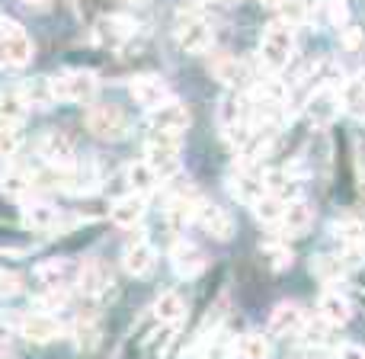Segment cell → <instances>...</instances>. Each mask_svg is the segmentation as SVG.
I'll use <instances>...</instances> for the list:
<instances>
[{"instance_id":"7a4b0ae2","label":"cell","mask_w":365,"mask_h":359,"mask_svg":"<svg viewBox=\"0 0 365 359\" xmlns=\"http://www.w3.org/2000/svg\"><path fill=\"white\" fill-rule=\"evenodd\" d=\"M148 164L158 173V180H173L180 173V138L164 132H151L148 138Z\"/></svg>"},{"instance_id":"ba28073f","label":"cell","mask_w":365,"mask_h":359,"mask_svg":"<svg viewBox=\"0 0 365 359\" xmlns=\"http://www.w3.org/2000/svg\"><path fill=\"white\" fill-rule=\"evenodd\" d=\"M128 93H132V100L138 103V106H145L148 113L158 109V106H164V103H170V87H167L158 74L135 77V81L128 84Z\"/></svg>"},{"instance_id":"7402d4cb","label":"cell","mask_w":365,"mask_h":359,"mask_svg":"<svg viewBox=\"0 0 365 359\" xmlns=\"http://www.w3.org/2000/svg\"><path fill=\"white\" fill-rule=\"evenodd\" d=\"M26 225L32 228V231H55L58 225H61V215H58L55 206H48V202H32V206H26Z\"/></svg>"},{"instance_id":"8d00e7d4","label":"cell","mask_w":365,"mask_h":359,"mask_svg":"<svg viewBox=\"0 0 365 359\" xmlns=\"http://www.w3.org/2000/svg\"><path fill=\"white\" fill-rule=\"evenodd\" d=\"M231 350H237V343L227 337V330H221L218 337H215L212 343H208V350H205V359H227L231 356Z\"/></svg>"},{"instance_id":"52a82bcc","label":"cell","mask_w":365,"mask_h":359,"mask_svg":"<svg viewBox=\"0 0 365 359\" xmlns=\"http://www.w3.org/2000/svg\"><path fill=\"white\" fill-rule=\"evenodd\" d=\"M148 122H151L154 132H164V135H173V138H180V135L189 128L192 116H189V109L182 106V103L170 100V103H164V106L151 109V113H148Z\"/></svg>"},{"instance_id":"8992f818","label":"cell","mask_w":365,"mask_h":359,"mask_svg":"<svg viewBox=\"0 0 365 359\" xmlns=\"http://www.w3.org/2000/svg\"><path fill=\"white\" fill-rule=\"evenodd\" d=\"M173 39L186 55H202V51L212 49V29L202 16H192V13H182L173 26Z\"/></svg>"},{"instance_id":"603a6c76","label":"cell","mask_w":365,"mask_h":359,"mask_svg":"<svg viewBox=\"0 0 365 359\" xmlns=\"http://www.w3.org/2000/svg\"><path fill=\"white\" fill-rule=\"evenodd\" d=\"M125 180H128V189L138 196H148L154 186H158V173L151 171L148 161H135V164L125 167Z\"/></svg>"},{"instance_id":"e575fe53","label":"cell","mask_w":365,"mask_h":359,"mask_svg":"<svg viewBox=\"0 0 365 359\" xmlns=\"http://www.w3.org/2000/svg\"><path fill=\"white\" fill-rule=\"evenodd\" d=\"M19 141H23V128H16V126H0V154H4V158L16 154Z\"/></svg>"},{"instance_id":"30bf717a","label":"cell","mask_w":365,"mask_h":359,"mask_svg":"<svg viewBox=\"0 0 365 359\" xmlns=\"http://www.w3.org/2000/svg\"><path fill=\"white\" fill-rule=\"evenodd\" d=\"M340 109H343V100L334 87L314 90V93L308 96V103H304V116H308L314 126H330V122L340 116Z\"/></svg>"},{"instance_id":"7c38bea8","label":"cell","mask_w":365,"mask_h":359,"mask_svg":"<svg viewBox=\"0 0 365 359\" xmlns=\"http://www.w3.org/2000/svg\"><path fill=\"white\" fill-rule=\"evenodd\" d=\"M19 334L29 343H51L61 337V321L55 315H45V311H32L19 321Z\"/></svg>"},{"instance_id":"ab89813d","label":"cell","mask_w":365,"mask_h":359,"mask_svg":"<svg viewBox=\"0 0 365 359\" xmlns=\"http://www.w3.org/2000/svg\"><path fill=\"white\" fill-rule=\"evenodd\" d=\"M19 289H23V279H19L16 273H10V270H0V298L16 295Z\"/></svg>"},{"instance_id":"3957f363","label":"cell","mask_w":365,"mask_h":359,"mask_svg":"<svg viewBox=\"0 0 365 359\" xmlns=\"http://www.w3.org/2000/svg\"><path fill=\"white\" fill-rule=\"evenodd\" d=\"M292 55H295V36H292V29L282 23L269 26L263 32V39H259V58H263V64L269 71H282L292 61Z\"/></svg>"},{"instance_id":"1f68e13d","label":"cell","mask_w":365,"mask_h":359,"mask_svg":"<svg viewBox=\"0 0 365 359\" xmlns=\"http://www.w3.org/2000/svg\"><path fill=\"white\" fill-rule=\"evenodd\" d=\"M71 273V266L64 263V260H48V263L36 266V279L38 283H45V289L48 285H64V276Z\"/></svg>"},{"instance_id":"9c48e42d","label":"cell","mask_w":365,"mask_h":359,"mask_svg":"<svg viewBox=\"0 0 365 359\" xmlns=\"http://www.w3.org/2000/svg\"><path fill=\"white\" fill-rule=\"evenodd\" d=\"M38 154L48 167H71L74 164V141L71 135H64L61 128H51L38 138Z\"/></svg>"},{"instance_id":"f1b7e54d","label":"cell","mask_w":365,"mask_h":359,"mask_svg":"<svg viewBox=\"0 0 365 359\" xmlns=\"http://www.w3.org/2000/svg\"><path fill=\"white\" fill-rule=\"evenodd\" d=\"M237 356L240 359H269V340L263 334H244L237 340Z\"/></svg>"},{"instance_id":"6da1fadb","label":"cell","mask_w":365,"mask_h":359,"mask_svg":"<svg viewBox=\"0 0 365 359\" xmlns=\"http://www.w3.org/2000/svg\"><path fill=\"white\" fill-rule=\"evenodd\" d=\"M96 81L93 71H83V68H68V71H58L51 77V90H55V100L64 103H90L96 96Z\"/></svg>"},{"instance_id":"74e56055","label":"cell","mask_w":365,"mask_h":359,"mask_svg":"<svg viewBox=\"0 0 365 359\" xmlns=\"http://www.w3.org/2000/svg\"><path fill=\"white\" fill-rule=\"evenodd\" d=\"M77 350H83V353H87V350H93L96 343H100V324H77Z\"/></svg>"},{"instance_id":"d4e9b609","label":"cell","mask_w":365,"mask_h":359,"mask_svg":"<svg viewBox=\"0 0 365 359\" xmlns=\"http://www.w3.org/2000/svg\"><path fill=\"white\" fill-rule=\"evenodd\" d=\"M182 315H186V305H182V298L177 295V292H167V295H160L158 302H154V318H158L164 328L180 324Z\"/></svg>"},{"instance_id":"83f0119b","label":"cell","mask_w":365,"mask_h":359,"mask_svg":"<svg viewBox=\"0 0 365 359\" xmlns=\"http://www.w3.org/2000/svg\"><path fill=\"white\" fill-rule=\"evenodd\" d=\"M212 74L218 77L221 84H227V87H240V84H244V77H247V64L237 61V58L221 55L218 61L212 64Z\"/></svg>"},{"instance_id":"f35d334b","label":"cell","mask_w":365,"mask_h":359,"mask_svg":"<svg viewBox=\"0 0 365 359\" xmlns=\"http://www.w3.org/2000/svg\"><path fill=\"white\" fill-rule=\"evenodd\" d=\"M263 253H266V260H269L272 270H285V266L292 263V251L285 244H266Z\"/></svg>"},{"instance_id":"d6986e66","label":"cell","mask_w":365,"mask_h":359,"mask_svg":"<svg viewBox=\"0 0 365 359\" xmlns=\"http://www.w3.org/2000/svg\"><path fill=\"white\" fill-rule=\"evenodd\" d=\"M113 221L119 228H135V225H141V218H145V196H138V193H128V196H122V199H115L113 202Z\"/></svg>"},{"instance_id":"7bdbcfd3","label":"cell","mask_w":365,"mask_h":359,"mask_svg":"<svg viewBox=\"0 0 365 359\" xmlns=\"http://www.w3.org/2000/svg\"><path fill=\"white\" fill-rule=\"evenodd\" d=\"M10 337H13V330L6 328L4 321H0V347H4V343H10Z\"/></svg>"},{"instance_id":"484cf974","label":"cell","mask_w":365,"mask_h":359,"mask_svg":"<svg viewBox=\"0 0 365 359\" xmlns=\"http://www.w3.org/2000/svg\"><path fill=\"white\" fill-rule=\"evenodd\" d=\"M77 285H81V292H87V295H96V292L106 289L109 276H106V270H103V263H96V260L83 263L81 273H77Z\"/></svg>"},{"instance_id":"ac0fdd59","label":"cell","mask_w":365,"mask_h":359,"mask_svg":"<svg viewBox=\"0 0 365 359\" xmlns=\"http://www.w3.org/2000/svg\"><path fill=\"white\" fill-rule=\"evenodd\" d=\"M26 113H29V103L23 100V90L19 87H4L0 90V126L23 128Z\"/></svg>"},{"instance_id":"f546056e","label":"cell","mask_w":365,"mask_h":359,"mask_svg":"<svg viewBox=\"0 0 365 359\" xmlns=\"http://www.w3.org/2000/svg\"><path fill=\"white\" fill-rule=\"evenodd\" d=\"M250 208H253V215H257L263 225H279V221H282V212H285V202H279L276 196L266 193L263 199H257Z\"/></svg>"},{"instance_id":"5b68a950","label":"cell","mask_w":365,"mask_h":359,"mask_svg":"<svg viewBox=\"0 0 365 359\" xmlns=\"http://www.w3.org/2000/svg\"><path fill=\"white\" fill-rule=\"evenodd\" d=\"M32 61V42L13 19L0 16V64L4 68H23Z\"/></svg>"},{"instance_id":"836d02e7","label":"cell","mask_w":365,"mask_h":359,"mask_svg":"<svg viewBox=\"0 0 365 359\" xmlns=\"http://www.w3.org/2000/svg\"><path fill=\"white\" fill-rule=\"evenodd\" d=\"M29 186H32V180L26 177V173H19V171L4 173V177H0V189H4V193H10V196H26V193H29Z\"/></svg>"},{"instance_id":"277c9868","label":"cell","mask_w":365,"mask_h":359,"mask_svg":"<svg viewBox=\"0 0 365 359\" xmlns=\"http://www.w3.org/2000/svg\"><path fill=\"white\" fill-rule=\"evenodd\" d=\"M83 126L90 128V135H96V138H103V141L125 138V132H128V119L115 103H96V106H90Z\"/></svg>"},{"instance_id":"4dcf8cb0","label":"cell","mask_w":365,"mask_h":359,"mask_svg":"<svg viewBox=\"0 0 365 359\" xmlns=\"http://www.w3.org/2000/svg\"><path fill=\"white\" fill-rule=\"evenodd\" d=\"M279 13V23L282 26H302L304 19H308V0H282V4L276 6Z\"/></svg>"},{"instance_id":"d590c367","label":"cell","mask_w":365,"mask_h":359,"mask_svg":"<svg viewBox=\"0 0 365 359\" xmlns=\"http://www.w3.org/2000/svg\"><path fill=\"white\" fill-rule=\"evenodd\" d=\"M314 270L321 273L324 279H330V283H334V279H340L343 273H346V260H340V257H321L314 263Z\"/></svg>"},{"instance_id":"9a60e30c","label":"cell","mask_w":365,"mask_h":359,"mask_svg":"<svg viewBox=\"0 0 365 359\" xmlns=\"http://www.w3.org/2000/svg\"><path fill=\"white\" fill-rule=\"evenodd\" d=\"M269 330L276 337H295L304 330V311L295 302H282L269 318Z\"/></svg>"},{"instance_id":"e0dca14e","label":"cell","mask_w":365,"mask_h":359,"mask_svg":"<svg viewBox=\"0 0 365 359\" xmlns=\"http://www.w3.org/2000/svg\"><path fill=\"white\" fill-rule=\"evenodd\" d=\"M132 29H135V23L128 16H103L100 23H96V29H93V39L100 45L119 49V45L132 36Z\"/></svg>"},{"instance_id":"4316f807","label":"cell","mask_w":365,"mask_h":359,"mask_svg":"<svg viewBox=\"0 0 365 359\" xmlns=\"http://www.w3.org/2000/svg\"><path fill=\"white\" fill-rule=\"evenodd\" d=\"M23 100L29 103V106H38V109H48L55 100V90H51V77H42V81H26L23 87Z\"/></svg>"},{"instance_id":"2e32d148","label":"cell","mask_w":365,"mask_h":359,"mask_svg":"<svg viewBox=\"0 0 365 359\" xmlns=\"http://www.w3.org/2000/svg\"><path fill=\"white\" fill-rule=\"evenodd\" d=\"M154 263H158V253H154V247L148 244V241H132V244L122 251V266H125V273H132V276H148V273L154 270Z\"/></svg>"},{"instance_id":"d6a6232c","label":"cell","mask_w":365,"mask_h":359,"mask_svg":"<svg viewBox=\"0 0 365 359\" xmlns=\"http://www.w3.org/2000/svg\"><path fill=\"white\" fill-rule=\"evenodd\" d=\"M64 302H68V289H64V285H48V289L38 292L36 308H42L45 315H51L55 308H64Z\"/></svg>"},{"instance_id":"44dd1931","label":"cell","mask_w":365,"mask_h":359,"mask_svg":"<svg viewBox=\"0 0 365 359\" xmlns=\"http://www.w3.org/2000/svg\"><path fill=\"white\" fill-rule=\"evenodd\" d=\"M266 193L269 196H276L279 202H298V196H302V183H298L295 177H292L289 171H269L266 173Z\"/></svg>"},{"instance_id":"f6af8a7d","label":"cell","mask_w":365,"mask_h":359,"mask_svg":"<svg viewBox=\"0 0 365 359\" xmlns=\"http://www.w3.org/2000/svg\"><path fill=\"white\" fill-rule=\"evenodd\" d=\"M125 4H138V0H125Z\"/></svg>"},{"instance_id":"cb8c5ba5","label":"cell","mask_w":365,"mask_h":359,"mask_svg":"<svg viewBox=\"0 0 365 359\" xmlns=\"http://www.w3.org/2000/svg\"><path fill=\"white\" fill-rule=\"evenodd\" d=\"M340 100H343V106H346L349 116H356V119H365V71H359V74H356L353 81L343 87Z\"/></svg>"},{"instance_id":"60d3db41","label":"cell","mask_w":365,"mask_h":359,"mask_svg":"<svg viewBox=\"0 0 365 359\" xmlns=\"http://www.w3.org/2000/svg\"><path fill=\"white\" fill-rule=\"evenodd\" d=\"M340 359H365V350L356 347V343H346V347L340 350Z\"/></svg>"},{"instance_id":"b9f144b4","label":"cell","mask_w":365,"mask_h":359,"mask_svg":"<svg viewBox=\"0 0 365 359\" xmlns=\"http://www.w3.org/2000/svg\"><path fill=\"white\" fill-rule=\"evenodd\" d=\"M19 4H23L26 10H48L51 0H19Z\"/></svg>"},{"instance_id":"ee69618b","label":"cell","mask_w":365,"mask_h":359,"mask_svg":"<svg viewBox=\"0 0 365 359\" xmlns=\"http://www.w3.org/2000/svg\"><path fill=\"white\" fill-rule=\"evenodd\" d=\"M257 4H259V6H272V10H276V6L282 4V0H257Z\"/></svg>"},{"instance_id":"ffe728a7","label":"cell","mask_w":365,"mask_h":359,"mask_svg":"<svg viewBox=\"0 0 365 359\" xmlns=\"http://www.w3.org/2000/svg\"><path fill=\"white\" fill-rule=\"evenodd\" d=\"M317 308H321V318L327 324H346L349 318H353V305H349V298L343 295V292H334V289H327L321 295V302H317Z\"/></svg>"},{"instance_id":"bcb514c9","label":"cell","mask_w":365,"mask_h":359,"mask_svg":"<svg viewBox=\"0 0 365 359\" xmlns=\"http://www.w3.org/2000/svg\"><path fill=\"white\" fill-rule=\"evenodd\" d=\"M221 4H234V0H221Z\"/></svg>"},{"instance_id":"8fae6325","label":"cell","mask_w":365,"mask_h":359,"mask_svg":"<svg viewBox=\"0 0 365 359\" xmlns=\"http://www.w3.org/2000/svg\"><path fill=\"white\" fill-rule=\"evenodd\" d=\"M192 218L199 221L212 238H218V241H231L234 238V218L225 212V208L212 206V202H195Z\"/></svg>"},{"instance_id":"5bb4252c","label":"cell","mask_w":365,"mask_h":359,"mask_svg":"<svg viewBox=\"0 0 365 359\" xmlns=\"http://www.w3.org/2000/svg\"><path fill=\"white\" fill-rule=\"evenodd\" d=\"M170 263H173V270H177V276L192 279L205 270V253H202L195 244H189V241H180V244H173V251H170Z\"/></svg>"},{"instance_id":"4fadbf2b","label":"cell","mask_w":365,"mask_h":359,"mask_svg":"<svg viewBox=\"0 0 365 359\" xmlns=\"http://www.w3.org/2000/svg\"><path fill=\"white\" fill-rule=\"evenodd\" d=\"M311 225H314V208H311V202H304V199L289 202L285 212H282V221H279L282 234H289V238H302V234H308Z\"/></svg>"}]
</instances>
